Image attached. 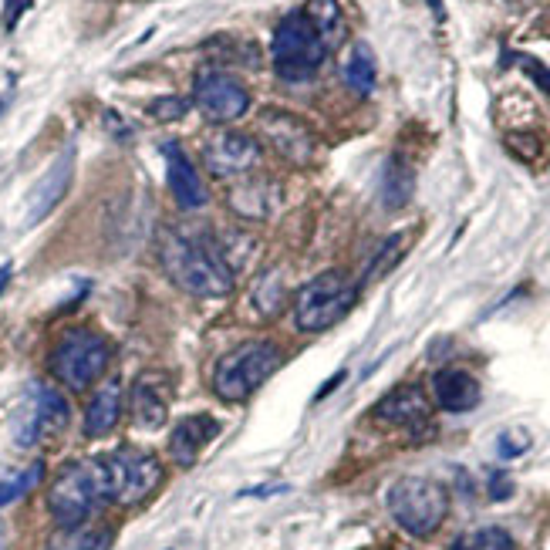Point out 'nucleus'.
Wrapping results in <instances>:
<instances>
[{
    "label": "nucleus",
    "mask_w": 550,
    "mask_h": 550,
    "mask_svg": "<svg viewBox=\"0 0 550 550\" xmlns=\"http://www.w3.org/2000/svg\"><path fill=\"white\" fill-rule=\"evenodd\" d=\"M159 260L169 281L196 297H223L233 291V270L216 247L200 237L166 230L159 237Z\"/></svg>",
    "instance_id": "obj_1"
},
{
    "label": "nucleus",
    "mask_w": 550,
    "mask_h": 550,
    "mask_svg": "<svg viewBox=\"0 0 550 550\" xmlns=\"http://www.w3.org/2000/svg\"><path fill=\"white\" fill-rule=\"evenodd\" d=\"M108 503V483L102 456L75 459L51 480L48 486V510L58 527H81L88 517Z\"/></svg>",
    "instance_id": "obj_2"
},
{
    "label": "nucleus",
    "mask_w": 550,
    "mask_h": 550,
    "mask_svg": "<svg viewBox=\"0 0 550 550\" xmlns=\"http://www.w3.org/2000/svg\"><path fill=\"white\" fill-rule=\"evenodd\" d=\"M284 351L281 345L267 338L257 341H243L240 348H233L230 355L220 358L213 372V392L220 395L223 402H247L260 385L267 382L270 375L281 368Z\"/></svg>",
    "instance_id": "obj_3"
},
{
    "label": "nucleus",
    "mask_w": 550,
    "mask_h": 550,
    "mask_svg": "<svg viewBox=\"0 0 550 550\" xmlns=\"http://www.w3.org/2000/svg\"><path fill=\"white\" fill-rule=\"evenodd\" d=\"M328 41L318 34L311 17L304 11L287 14L274 31L270 41V58H274V71L284 81H308L318 75V68L328 58Z\"/></svg>",
    "instance_id": "obj_4"
},
{
    "label": "nucleus",
    "mask_w": 550,
    "mask_h": 550,
    "mask_svg": "<svg viewBox=\"0 0 550 550\" xmlns=\"http://www.w3.org/2000/svg\"><path fill=\"white\" fill-rule=\"evenodd\" d=\"M358 301V284L341 270H324L314 281H308L294 297V321L301 331L318 335L328 331L355 308Z\"/></svg>",
    "instance_id": "obj_5"
},
{
    "label": "nucleus",
    "mask_w": 550,
    "mask_h": 550,
    "mask_svg": "<svg viewBox=\"0 0 550 550\" xmlns=\"http://www.w3.org/2000/svg\"><path fill=\"white\" fill-rule=\"evenodd\" d=\"M389 513L405 534L432 537L449 513V493L443 483L426 476H405L389 490Z\"/></svg>",
    "instance_id": "obj_6"
},
{
    "label": "nucleus",
    "mask_w": 550,
    "mask_h": 550,
    "mask_svg": "<svg viewBox=\"0 0 550 550\" xmlns=\"http://www.w3.org/2000/svg\"><path fill=\"white\" fill-rule=\"evenodd\" d=\"M108 358H112V348H108V341L102 335H95V331L88 328H75L54 345L48 365H51V375L58 378L65 389L88 392L98 378L105 375Z\"/></svg>",
    "instance_id": "obj_7"
},
{
    "label": "nucleus",
    "mask_w": 550,
    "mask_h": 550,
    "mask_svg": "<svg viewBox=\"0 0 550 550\" xmlns=\"http://www.w3.org/2000/svg\"><path fill=\"white\" fill-rule=\"evenodd\" d=\"M102 466L108 483V503H119V507H135V503L149 500L162 483V463L146 449L122 446L115 453H105Z\"/></svg>",
    "instance_id": "obj_8"
},
{
    "label": "nucleus",
    "mask_w": 550,
    "mask_h": 550,
    "mask_svg": "<svg viewBox=\"0 0 550 550\" xmlns=\"http://www.w3.org/2000/svg\"><path fill=\"white\" fill-rule=\"evenodd\" d=\"M71 419V409L65 402V395L51 385H41L34 382L27 389V399L21 402L17 409V419H14V443L31 449L44 443V439H54L58 432H65Z\"/></svg>",
    "instance_id": "obj_9"
},
{
    "label": "nucleus",
    "mask_w": 550,
    "mask_h": 550,
    "mask_svg": "<svg viewBox=\"0 0 550 550\" xmlns=\"http://www.w3.org/2000/svg\"><path fill=\"white\" fill-rule=\"evenodd\" d=\"M193 102L210 122H237L247 115L250 92L227 71H200L193 85Z\"/></svg>",
    "instance_id": "obj_10"
},
{
    "label": "nucleus",
    "mask_w": 550,
    "mask_h": 550,
    "mask_svg": "<svg viewBox=\"0 0 550 550\" xmlns=\"http://www.w3.org/2000/svg\"><path fill=\"white\" fill-rule=\"evenodd\" d=\"M203 162H206V169L220 179L250 173V169L260 162V142L254 135L237 132V129L213 132L210 139L203 142Z\"/></svg>",
    "instance_id": "obj_11"
},
{
    "label": "nucleus",
    "mask_w": 550,
    "mask_h": 550,
    "mask_svg": "<svg viewBox=\"0 0 550 550\" xmlns=\"http://www.w3.org/2000/svg\"><path fill=\"white\" fill-rule=\"evenodd\" d=\"M260 132L294 166H308L314 152H318V139H314L311 125L291 112H281V108H264L260 112Z\"/></svg>",
    "instance_id": "obj_12"
},
{
    "label": "nucleus",
    "mask_w": 550,
    "mask_h": 550,
    "mask_svg": "<svg viewBox=\"0 0 550 550\" xmlns=\"http://www.w3.org/2000/svg\"><path fill=\"white\" fill-rule=\"evenodd\" d=\"M372 416L378 422H389V426H402V429H429V416H432V405L426 399V392L419 385H399L385 395L382 402L372 409Z\"/></svg>",
    "instance_id": "obj_13"
},
{
    "label": "nucleus",
    "mask_w": 550,
    "mask_h": 550,
    "mask_svg": "<svg viewBox=\"0 0 550 550\" xmlns=\"http://www.w3.org/2000/svg\"><path fill=\"white\" fill-rule=\"evenodd\" d=\"M71 173H75V149H65L58 159L51 162V169L38 179V186L31 189V200H27V227L31 223H41L54 206L65 200L68 186H71Z\"/></svg>",
    "instance_id": "obj_14"
},
{
    "label": "nucleus",
    "mask_w": 550,
    "mask_h": 550,
    "mask_svg": "<svg viewBox=\"0 0 550 550\" xmlns=\"http://www.w3.org/2000/svg\"><path fill=\"white\" fill-rule=\"evenodd\" d=\"M220 436V422L213 416H186L176 422V429L169 432V456H173L176 466H196V459L213 439Z\"/></svg>",
    "instance_id": "obj_15"
},
{
    "label": "nucleus",
    "mask_w": 550,
    "mask_h": 550,
    "mask_svg": "<svg viewBox=\"0 0 550 550\" xmlns=\"http://www.w3.org/2000/svg\"><path fill=\"white\" fill-rule=\"evenodd\" d=\"M162 156H166V176H169V189H173L179 210H200L206 206V186L196 166L189 162V156L179 149V142H166L162 146Z\"/></svg>",
    "instance_id": "obj_16"
},
{
    "label": "nucleus",
    "mask_w": 550,
    "mask_h": 550,
    "mask_svg": "<svg viewBox=\"0 0 550 550\" xmlns=\"http://www.w3.org/2000/svg\"><path fill=\"white\" fill-rule=\"evenodd\" d=\"M432 392H436V402L443 405L446 412H470L480 405V382L463 372V368H443L432 378Z\"/></svg>",
    "instance_id": "obj_17"
},
{
    "label": "nucleus",
    "mask_w": 550,
    "mask_h": 550,
    "mask_svg": "<svg viewBox=\"0 0 550 550\" xmlns=\"http://www.w3.org/2000/svg\"><path fill=\"white\" fill-rule=\"evenodd\" d=\"M119 419H122V385L105 382L85 409V436L102 439L119 426Z\"/></svg>",
    "instance_id": "obj_18"
},
{
    "label": "nucleus",
    "mask_w": 550,
    "mask_h": 550,
    "mask_svg": "<svg viewBox=\"0 0 550 550\" xmlns=\"http://www.w3.org/2000/svg\"><path fill=\"white\" fill-rule=\"evenodd\" d=\"M129 412H132V422L139 429H162L169 419V402L166 395L156 389L149 375H142L139 382L132 385V395H129Z\"/></svg>",
    "instance_id": "obj_19"
},
{
    "label": "nucleus",
    "mask_w": 550,
    "mask_h": 550,
    "mask_svg": "<svg viewBox=\"0 0 550 550\" xmlns=\"http://www.w3.org/2000/svg\"><path fill=\"white\" fill-rule=\"evenodd\" d=\"M412 193H416V173H412V166L405 159L392 156L385 162V173H382L385 210H402V206L412 200Z\"/></svg>",
    "instance_id": "obj_20"
},
{
    "label": "nucleus",
    "mask_w": 550,
    "mask_h": 550,
    "mask_svg": "<svg viewBox=\"0 0 550 550\" xmlns=\"http://www.w3.org/2000/svg\"><path fill=\"white\" fill-rule=\"evenodd\" d=\"M112 527H58L48 540V550H108Z\"/></svg>",
    "instance_id": "obj_21"
},
{
    "label": "nucleus",
    "mask_w": 550,
    "mask_h": 550,
    "mask_svg": "<svg viewBox=\"0 0 550 550\" xmlns=\"http://www.w3.org/2000/svg\"><path fill=\"white\" fill-rule=\"evenodd\" d=\"M41 476H44V463H31L24 466V470L0 463V507H11V503L27 497V493L41 483Z\"/></svg>",
    "instance_id": "obj_22"
},
{
    "label": "nucleus",
    "mask_w": 550,
    "mask_h": 550,
    "mask_svg": "<svg viewBox=\"0 0 550 550\" xmlns=\"http://www.w3.org/2000/svg\"><path fill=\"white\" fill-rule=\"evenodd\" d=\"M304 14L311 17V24L318 27V34L328 41V48L345 38V11H341L338 0H308Z\"/></svg>",
    "instance_id": "obj_23"
},
{
    "label": "nucleus",
    "mask_w": 550,
    "mask_h": 550,
    "mask_svg": "<svg viewBox=\"0 0 550 550\" xmlns=\"http://www.w3.org/2000/svg\"><path fill=\"white\" fill-rule=\"evenodd\" d=\"M341 75H345V85L355 95H372V88H375V54H372V48H368V44H355Z\"/></svg>",
    "instance_id": "obj_24"
},
{
    "label": "nucleus",
    "mask_w": 550,
    "mask_h": 550,
    "mask_svg": "<svg viewBox=\"0 0 550 550\" xmlns=\"http://www.w3.org/2000/svg\"><path fill=\"white\" fill-rule=\"evenodd\" d=\"M405 247H409V237H405V233H392V237L378 247V254L368 260L362 284H375V281H382L389 270H395V264H399L402 254H405Z\"/></svg>",
    "instance_id": "obj_25"
},
{
    "label": "nucleus",
    "mask_w": 550,
    "mask_h": 550,
    "mask_svg": "<svg viewBox=\"0 0 550 550\" xmlns=\"http://www.w3.org/2000/svg\"><path fill=\"white\" fill-rule=\"evenodd\" d=\"M470 550H517L513 537L500 527H483L470 537Z\"/></svg>",
    "instance_id": "obj_26"
},
{
    "label": "nucleus",
    "mask_w": 550,
    "mask_h": 550,
    "mask_svg": "<svg viewBox=\"0 0 550 550\" xmlns=\"http://www.w3.org/2000/svg\"><path fill=\"white\" fill-rule=\"evenodd\" d=\"M527 449H530V436L524 429H510L497 439V453L503 459H517V456H524Z\"/></svg>",
    "instance_id": "obj_27"
},
{
    "label": "nucleus",
    "mask_w": 550,
    "mask_h": 550,
    "mask_svg": "<svg viewBox=\"0 0 550 550\" xmlns=\"http://www.w3.org/2000/svg\"><path fill=\"white\" fill-rule=\"evenodd\" d=\"M186 108H189L186 98H179V95H166V98H159V102H152V105H149V112L156 115L159 122H176V119H183V115H186Z\"/></svg>",
    "instance_id": "obj_28"
},
{
    "label": "nucleus",
    "mask_w": 550,
    "mask_h": 550,
    "mask_svg": "<svg viewBox=\"0 0 550 550\" xmlns=\"http://www.w3.org/2000/svg\"><path fill=\"white\" fill-rule=\"evenodd\" d=\"M517 61H520V65H524L527 75L534 78V85L540 88V92H544V95L550 98V68L540 65L537 58H527V54H517Z\"/></svg>",
    "instance_id": "obj_29"
},
{
    "label": "nucleus",
    "mask_w": 550,
    "mask_h": 550,
    "mask_svg": "<svg viewBox=\"0 0 550 550\" xmlns=\"http://www.w3.org/2000/svg\"><path fill=\"white\" fill-rule=\"evenodd\" d=\"M513 497V483H510V476H503V473H493L490 476V500H507Z\"/></svg>",
    "instance_id": "obj_30"
},
{
    "label": "nucleus",
    "mask_w": 550,
    "mask_h": 550,
    "mask_svg": "<svg viewBox=\"0 0 550 550\" xmlns=\"http://www.w3.org/2000/svg\"><path fill=\"white\" fill-rule=\"evenodd\" d=\"M31 7V0H7L4 4V27H14L17 21H21V14Z\"/></svg>",
    "instance_id": "obj_31"
},
{
    "label": "nucleus",
    "mask_w": 550,
    "mask_h": 550,
    "mask_svg": "<svg viewBox=\"0 0 550 550\" xmlns=\"http://www.w3.org/2000/svg\"><path fill=\"white\" fill-rule=\"evenodd\" d=\"M287 486L284 483H274V486H250V490H243L240 497H274V493H284Z\"/></svg>",
    "instance_id": "obj_32"
},
{
    "label": "nucleus",
    "mask_w": 550,
    "mask_h": 550,
    "mask_svg": "<svg viewBox=\"0 0 550 550\" xmlns=\"http://www.w3.org/2000/svg\"><path fill=\"white\" fill-rule=\"evenodd\" d=\"M341 382H345V372H338L335 378H331V382L328 385H321V392L318 395H314V399H328V395H331V389H338V385Z\"/></svg>",
    "instance_id": "obj_33"
},
{
    "label": "nucleus",
    "mask_w": 550,
    "mask_h": 550,
    "mask_svg": "<svg viewBox=\"0 0 550 550\" xmlns=\"http://www.w3.org/2000/svg\"><path fill=\"white\" fill-rule=\"evenodd\" d=\"M7 544H11V530H7V524L0 520V550H7Z\"/></svg>",
    "instance_id": "obj_34"
},
{
    "label": "nucleus",
    "mask_w": 550,
    "mask_h": 550,
    "mask_svg": "<svg viewBox=\"0 0 550 550\" xmlns=\"http://www.w3.org/2000/svg\"><path fill=\"white\" fill-rule=\"evenodd\" d=\"M7 281H11V264H7V267H0V294H4Z\"/></svg>",
    "instance_id": "obj_35"
},
{
    "label": "nucleus",
    "mask_w": 550,
    "mask_h": 550,
    "mask_svg": "<svg viewBox=\"0 0 550 550\" xmlns=\"http://www.w3.org/2000/svg\"><path fill=\"white\" fill-rule=\"evenodd\" d=\"M0 112H4V98H0Z\"/></svg>",
    "instance_id": "obj_36"
}]
</instances>
